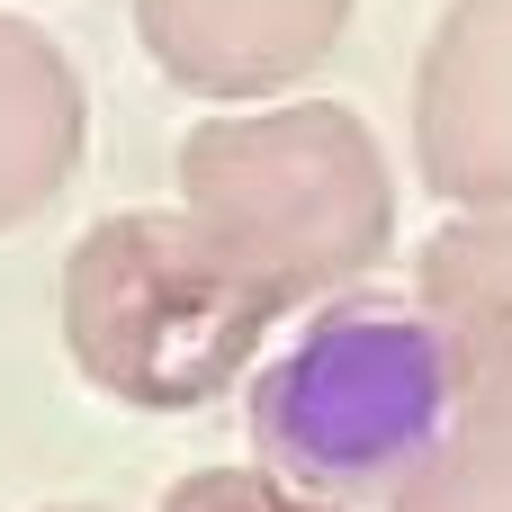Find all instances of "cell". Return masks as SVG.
I'll use <instances>...</instances> for the list:
<instances>
[{"instance_id":"cell-3","label":"cell","mask_w":512,"mask_h":512,"mask_svg":"<svg viewBox=\"0 0 512 512\" xmlns=\"http://www.w3.org/2000/svg\"><path fill=\"white\" fill-rule=\"evenodd\" d=\"M459 378L414 297H333L252 378V450L279 486L351 512L396 495L459 423Z\"/></svg>"},{"instance_id":"cell-2","label":"cell","mask_w":512,"mask_h":512,"mask_svg":"<svg viewBox=\"0 0 512 512\" xmlns=\"http://www.w3.org/2000/svg\"><path fill=\"white\" fill-rule=\"evenodd\" d=\"M270 333L279 297L243 279L180 207L99 216L63 261V351L126 414L216 405Z\"/></svg>"},{"instance_id":"cell-8","label":"cell","mask_w":512,"mask_h":512,"mask_svg":"<svg viewBox=\"0 0 512 512\" xmlns=\"http://www.w3.org/2000/svg\"><path fill=\"white\" fill-rule=\"evenodd\" d=\"M387 512H512V405H459L441 450L387 495Z\"/></svg>"},{"instance_id":"cell-4","label":"cell","mask_w":512,"mask_h":512,"mask_svg":"<svg viewBox=\"0 0 512 512\" xmlns=\"http://www.w3.org/2000/svg\"><path fill=\"white\" fill-rule=\"evenodd\" d=\"M414 162L468 207L512 216V0H450L414 63Z\"/></svg>"},{"instance_id":"cell-10","label":"cell","mask_w":512,"mask_h":512,"mask_svg":"<svg viewBox=\"0 0 512 512\" xmlns=\"http://www.w3.org/2000/svg\"><path fill=\"white\" fill-rule=\"evenodd\" d=\"M45 512H90V504H45Z\"/></svg>"},{"instance_id":"cell-1","label":"cell","mask_w":512,"mask_h":512,"mask_svg":"<svg viewBox=\"0 0 512 512\" xmlns=\"http://www.w3.org/2000/svg\"><path fill=\"white\" fill-rule=\"evenodd\" d=\"M180 216L288 306H333L396 243V180L378 135L333 99H270L207 117L180 144Z\"/></svg>"},{"instance_id":"cell-5","label":"cell","mask_w":512,"mask_h":512,"mask_svg":"<svg viewBox=\"0 0 512 512\" xmlns=\"http://www.w3.org/2000/svg\"><path fill=\"white\" fill-rule=\"evenodd\" d=\"M351 27V0H135V36L189 99L243 108L297 90Z\"/></svg>"},{"instance_id":"cell-9","label":"cell","mask_w":512,"mask_h":512,"mask_svg":"<svg viewBox=\"0 0 512 512\" xmlns=\"http://www.w3.org/2000/svg\"><path fill=\"white\" fill-rule=\"evenodd\" d=\"M153 512H333V504H315V495L279 486L270 468H189V477H180Z\"/></svg>"},{"instance_id":"cell-6","label":"cell","mask_w":512,"mask_h":512,"mask_svg":"<svg viewBox=\"0 0 512 512\" xmlns=\"http://www.w3.org/2000/svg\"><path fill=\"white\" fill-rule=\"evenodd\" d=\"M414 315L441 333L468 405H512V216H459L423 243Z\"/></svg>"},{"instance_id":"cell-7","label":"cell","mask_w":512,"mask_h":512,"mask_svg":"<svg viewBox=\"0 0 512 512\" xmlns=\"http://www.w3.org/2000/svg\"><path fill=\"white\" fill-rule=\"evenodd\" d=\"M81 144H90V99L63 45L36 36L27 18H0V234L36 225L63 198Z\"/></svg>"}]
</instances>
